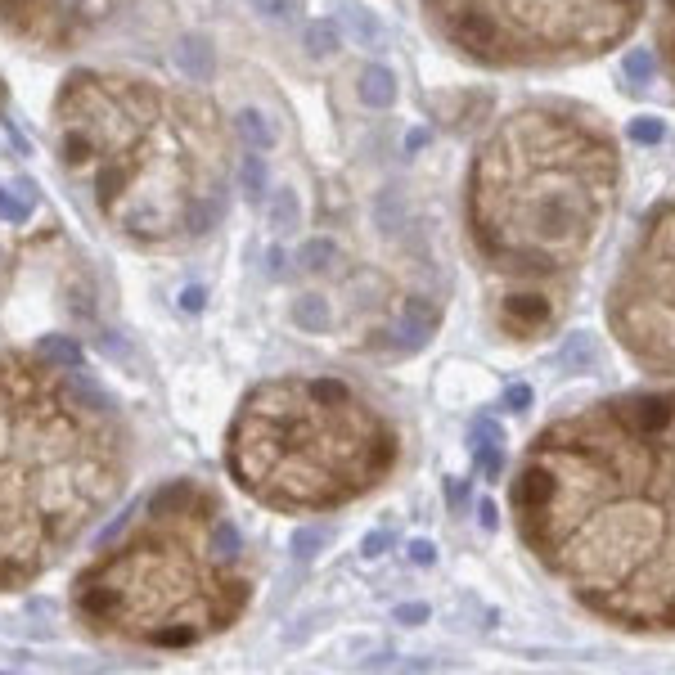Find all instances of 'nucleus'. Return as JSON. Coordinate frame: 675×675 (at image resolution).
<instances>
[{"label":"nucleus","mask_w":675,"mask_h":675,"mask_svg":"<svg viewBox=\"0 0 675 675\" xmlns=\"http://www.w3.org/2000/svg\"><path fill=\"white\" fill-rule=\"evenodd\" d=\"M27 207H32V198H27V203H14V198L0 189V216H5V221H27Z\"/></svg>","instance_id":"c85d7f7f"},{"label":"nucleus","mask_w":675,"mask_h":675,"mask_svg":"<svg viewBox=\"0 0 675 675\" xmlns=\"http://www.w3.org/2000/svg\"><path fill=\"white\" fill-rule=\"evenodd\" d=\"M225 153L216 108L194 95L99 72L59 90V167L135 239L212 230L225 212Z\"/></svg>","instance_id":"f03ea898"},{"label":"nucleus","mask_w":675,"mask_h":675,"mask_svg":"<svg viewBox=\"0 0 675 675\" xmlns=\"http://www.w3.org/2000/svg\"><path fill=\"white\" fill-rule=\"evenodd\" d=\"M338 45H342L338 23H329V18H315V23L306 27V50H311L315 59H329V54H338Z\"/></svg>","instance_id":"4be33fe9"},{"label":"nucleus","mask_w":675,"mask_h":675,"mask_svg":"<svg viewBox=\"0 0 675 675\" xmlns=\"http://www.w3.org/2000/svg\"><path fill=\"white\" fill-rule=\"evenodd\" d=\"M293 320L302 324L306 333H324V329H329V302H324V297H315V293L297 297V302H293Z\"/></svg>","instance_id":"aec40b11"},{"label":"nucleus","mask_w":675,"mask_h":675,"mask_svg":"<svg viewBox=\"0 0 675 675\" xmlns=\"http://www.w3.org/2000/svg\"><path fill=\"white\" fill-rule=\"evenodd\" d=\"M423 14L477 68L545 72L617 50L644 0H423Z\"/></svg>","instance_id":"0eeeda50"},{"label":"nucleus","mask_w":675,"mask_h":675,"mask_svg":"<svg viewBox=\"0 0 675 675\" xmlns=\"http://www.w3.org/2000/svg\"><path fill=\"white\" fill-rule=\"evenodd\" d=\"M396 621H401V626H419V621H428V603H401V608H396Z\"/></svg>","instance_id":"cd10ccee"},{"label":"nucleus","mask_w":675,"mask_h":675,"mask_svg":"<svg viewBox=\"0 0 675 675\" xmlns=\"http://www.w3.org/2000/svg\"><path fill=\"white\" fill-rule=\"evenodd\" d=\"M432 558H437V549H432V545H428V540H414V545H410V563L428 567V563H432Z\"/></svg>","instance_id":"2f4dec72"},{"label":"nucleus","mask_w":675,"mask_h":675,"mask_svg":"<svg viewBox=\"0 0 675 675\" xmlns=\"http://www.w3.org/2000/svg\"><path fill=\"white\" fill-rule=\"evenodd\" d=\"M504 405H509V410H527V405H531V387L527 383H513L509 392H504Z\"/></svg>","instance_id":"c756f323"},{"label":"nucleus","mask_w":675,"mask_h":675,"mask_svg":"<svg viewBox=\"0 0 675 675\" xmlns=\"http://www.w3.org/2000/svg\"><path fill=\"white\" fill-rule=\"evenodd\" d=\"M203 302H207V293L198 284H189L185 293H180V311H203Z\"/></svg>","instance_id":"7c9ffc66"},{"label":"nucleus","mask_w":675,"mask_h":675,"mask_svg":"<svg viewBox=\"0 0 675 675\" xmlns=\"http://www.w3.org/2000/svg\"><path fill=\"white\" fill-rule=\"evenodd\" d=\"M113 396L77 369L50 387L0 365V590L41 576L122 491Z\"/></svg>","instance_id":"20e7f679"},{"label":"nucleus","mask_w":675,"mask_h":675,"mask_svg":"<svg viewBox=\"0 0 675 675\" xmlns=\"http://www.w3.org/2000/svg\"><path fill=\"white\" fill-rule=\"evenodd\" d=\"M657 59L675 86V0H662V14H657Z\"/></svg>","instance_id":"f3484780"},{"label":"nucleus","mask_w":675,"mask_h":675,"mask_svg":"<svg viewBox=\"0 0 675 675\" xmlns=\"http://www.w3.org/2000/svg\"><path fill=\"white\" fill-rule=\"evenodd\" d=\"M36 356L41 360H50V365H72V369H81V347L72 338H59V333H45L41 342H36Z\"/></svg>","instance_id":"6ab92c4d"},{"label":"nucleus","mask_w":675,"mask_h":675,"mask_svg":"<svg viewBox=\"0 0 675 675\" xmlns=\"http://www.w3.org/2000/svg\"><path fill=\"white\" fill-rule=\"evenodd\" d=\"M176 63L185 68L189 81H207V72H212V50H207L203 36H185V41L176 45Z\"/></svg>","instance_id":"dca6fc26"},{"label":"nucleus","mask_w":675,"mask_h":675,"mask_svg":"<svg viewBox=\"0 0 675 675\" xmlns=\"http://www.w3.org/2000/svg\"><path fill=\"white\" fill-rule=\"evenodd\" d=\"M239 189H243L248 203H266L270 180H266V158H261V149H252L239 158Z\"/></svg>","instance_id":"2eb2a0df"},{"label":"nucleus","mask_w":675,"mask_h":675,"mask_svg":"<svg viewBox=\"0 0 675 675\" xmlns=\"http://www.w3.org/2000/svg\"><path fill=\"white\" fill-rule=\"evenodd\" d=\"M653 68H657V59H653L648 50H630V54H626V77L648 81V77H653Z\"/></svg>","instance_id":"bb28decb"},{"label":"nucleus","mask_w":675,"mask_h":675,"mask_svg":"<svg viewBox=\"0 0 675 675\" xmlns=\"http://www.w3.org/2000/svg\"><path fill=\"white\" fill-rule=\"evenodd\" d=\"M473 455H477V468H482V477H500V464H504V450H500V428H491V423H477L473 428Z\"/></svg>","instance_id":"ddd939ff"},{"label":"nucleus","mask_w":675,"mask_h":675,"mask_svg":"<svg viewBox=\"0 0 675 675\" xmlns=\"http://www.w3.org/2000/svg\"><path fill=\"white\" fill-rule=\"evenodd\" d=\"M383 545H387V536H383V531H374V536L365 540V549H360V554H365V558H378V554H383Z\"/></svg>","instance_id":"473e14b6"},{"label":"nucleus","mask_w":675,"mask_h":675,"mask_svg":"<svg viewBox=\"0 0 675 675\" xmlns=\"http://www.w3.org/2000/svg\"><path fill=\"white\" fill-rule=\"evenodd\" d=\"M621 198L617 140L563 99H536L495 122L468 167V239L504 279L576 270Z\"/></svg>","instance_id":"7ed1b4c3"},{"label":"nucleus","mask_w":675,"mask_h":675,"mask_svg":"<svg viewBox=\"0 0 675 675\" xmlns=\"http://www.w3.org/2000/svg\"><path fill=\"white\" fill-rule=\"evenodd\" d=\"M297 257H302L306 270H333V266L342 261V248H338L333 239H306Z\"/></svg>","instance_id":"5701e85b"},{"label":"nucleus","mask_w":675,"mask_h":675,"mask_svg":"<svg viewBox=\"0 0 675 675\" xmlns=\"http://www.w3.org/2000/svg\"><path fill=\"white\" fill-rule=\"evenodd\" d=\"M270 221H275L279 234L297 230V221H302V207H297V194H293V189L279 185V194L270 198Z\"/></svg>","instance_id":"b1692460"},{"label":"nucleus","mask_w":675,"mask_h":675,"mask_svg":"<svg viewBox=\"0 0 675 675\" xmlns=\"http://www.w3.org/2000/svg\"><path fill=\"white\" fill-rule=\"evenodd\" d=\"M108 0H0V14L18 36H36L45 45H63L104 14Z\"/></svg>","instance_id":"1a4fd4ad"},{"label":"nucleus","mask_w":675,"mask_h":675,"mask_svg":"<svg viewBox=\"0 0 675 675\" xmlns=\"http://www.w3.org/2000/svg\"><path fill=\"white\" fill-rule=\"evenodd\" d=\"M234 131L243 135L248 149H270V144H275V131H270V122H266L261 108H243V113L234 117Z\"/></svg>","instance_id":"a211bd4d"},{"label":"nucleus","mask_w":675,"mask_h":675,"mask_svg":"<svg viewBox=\"0 0 675 675\" xmlns=\"http://www.w3.org/2000/svg\"><path fill=\"white\" fill-rule=\"evenodd\" d=\"M356 95H360V104H369V108H392L396 77L383 68V63H369V68L360 72V81H356Z\"/></svg>","instance_id":"f8f14e48"},{"label":"nucleus","mask_w":675,"mask_h":675,"mask_svg":"<svg viewBox=\"0 0 675 675\" xmlns=\"http://www.w3.org/2000/svg\"><path fill=\"white\" fill-rule=\"evenodd\" d=\"M518 536L599 621L675 630V392H630L563 414L513 477Z\"/></svg>","instance_id":"f257e3e1"},{"label":"nucleus","mask_w":675,"mask_h":675,"mask_svg":"<svg viewBox=\"0 0 675 675\" xmlns=\"http://www.w3.org/2000/svg\"><path fill=\"white\" fill-rule=\"evenodd\" d=\"M482 527H486V531L495 527V504H482Z\"/></svg>","instance_id":"72a5a7b5"},{"label":"nucleus","mask_w":675,"mask_h":675,"mask_svg":"<svg viewBox=\"0 0 675 675\" xmlns=\"http://www.w3.org/2000/svg\"><path fill=\"white\" fill-rule=\"evenodd\" d=\"M324 545H329V527H302V531L293 536V554L302 558V563H306V558L320 554Z\"/></svg>","instance_id":"393cba45"},{"label":"nucleus","mask_w":675,"mask_h":675,"mask_svg":"<svg viewBox=\"0 0 675 675\" xmlns=\"http://www.w3.org/2000/svg\"><path fill=\"white\" fill-rule=\"evenodd\" d=\"M342 23H347L351 41L365 45V50H378V45H383V23H378L365 5H347L342 9Z\"/></svg>","instance_id":"4468645a"},{"label":"nucleus","mask_w":675,"mask_h":675,"mask_svg":"<svg viewBox=\"0 0 675 675\" xmlns=\"http://www.w3.org/2000/svg\"><path fill=\"white\" fill-rule=\"evenodd\" d=\"M396 428L338 378H275L243 396L225 437L230 477L279 513H320L378 491Z\"/></svg>","instance_id":"423d86ee"},{"label":"nucleus","mask_w":675,"mask_h":675,"mask_svg":"<svg viewBox=\"0 0 675 675\" xmlns=\"http://www.w3.org/2000/svg\"><path fill=\"white\" fill-rule=\"evenodd\" d=\"M608 324L630 360L675 378V194L644 216L608 288Z\"/></svg>","instance_id":"6e6552de"},{"label":"nucleus","mask_w":675,"mask_h":675,"mask_svg":"<svg viewBox=\"0 0 675 675\" xmlns=\"http://www.w3.org/2000/svg\"><path fill=\"white\" fill-rule=\"evenodd\" d=\"M594 360H599V342H594V333H567L563 365L567 369H594Z\"/></svg>","instance_id":"412c9836"},{"label":"nucleus","mask_w":675,"mask_h":675,"mask_svg":"<svg viewBox=\"0 0 675 675\" xmlns=\"http://www.w3.org/2000/svg\"><path fill=\"white\" fill-rule=\"evenodd\" d=\"M243 540L198 482H171L144 509V527L77 581L90 626L158 648H185L248 608Z\"/></svg>","instance_id":"39448f33"},{"label":"nucleus","mask_w":675,"mask_h":675,"mask_svg":"<svg viewBox=\"0 0 675 675\" xmlns=\"http://www.w3.org/2000/svg\"><path fill=\"white\" fill-rule=\"evenodd\" d=\"M437 329V306L432 302H423V297H410V302H405V311H401V320L392 324V342L396 347H423V342H428V333Z\"/></svg>","instance_id":"9b49d317"},{"label":"nucleus","mask_w":675,"mask_h":675,"mask_svg":"<svg viewBox=\"0 0 675 675\" xmlns=\"http://www.w3.org/2000/svg\"><path fill=\"white\" fill-rule=\"evenodd\" d=\"M666 135V126L657 122V117H639V122H630V140L635 144H657Z\"/></svg>","instance_id":"a878e982"},{"label":"nucleus","mask_w":675,"mask_h":675,"mask_svg":"<svg viewBox=\"0 0 675 675\" xmlns=\"http://www.w3.org/2000/svg\"><path fill=\"white\" fill-rule=\"evenodd\" d=\"M554 324V306L536 293H509L500 302V329L509 338H540Z\"/></svg>","instance_id":"9d476101"}]
</instances>
